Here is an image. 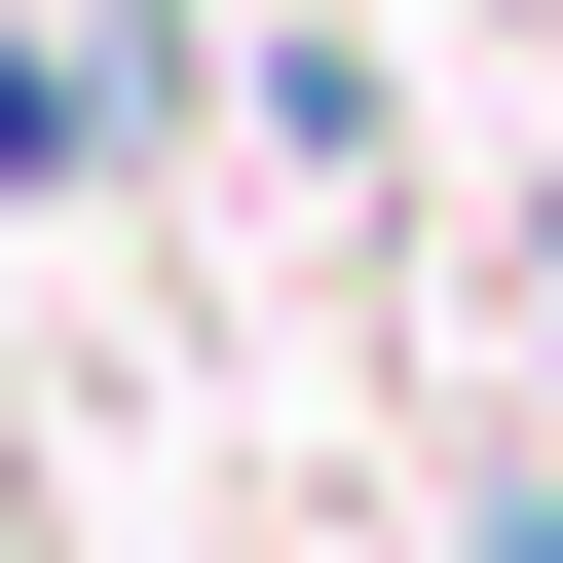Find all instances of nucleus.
Wrapping results in <instances>:
<instances>
[{
  "label": "nucleus",
  "instance_id": "nucleus-1",
  "mask_svg": "<svg viewBox=\"0 0 563 563\" xmlns=\"http://www.w3.org/2000/svg\"><path fill=\"white\" fill-rule=\"evenodd\" d=\"M113 151V0H0V188H76Z\"/></svg>",
  "mask_w": 563,
  "mask_h": 563
}]
</instances>
